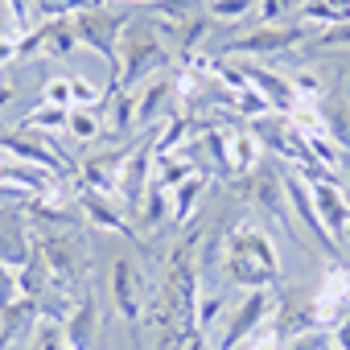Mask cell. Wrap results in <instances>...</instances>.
<instances>
[{
  "label": "cell",
  "instance_id": "obj_1",
  "mask_svg": "<svg viewBox=\"0 0 350 350\" xmlns=\"http://www.w3.org/2000/svg\"><path fill=\"white\" fill-rule=\"evenodd\" d=\"M223 276L235 288H276L280 280V256L268 231L256 223H231L223 235Z\"/></svg>",
  "mask_w": 350,
  "mask_h": 350
},
{
  "label": "cell",
  "instance_id": "obj_2",
  "mask_svg": "<svg viewBox=\"0 0 350 350\" xmlns=\"http://www.w3.org/2000/svg\"><path fill=\"white\" fill-rule=\"evenodd\" d=\"M173 62L165 38L148 25V21H128L124 38H120V91H132L136 83L161 75Z\"/></svg>",
  "mask_w": 350,
  "mask_h": 350
},
{
  "label": "cell",
  "instance_id": "obj_3",
  "mask_svg": "<svg viewBox=\"0 0 350 350\" xmlns=\"http://www.w3.org/2000/svg\"><path fill=\"white\" fill-rule=\"evenodd\" d=\"M70 21H75L79 46H87L91 54H99V58L107 62V70H111L107 95H116V91H120V38H124V29H128V17L116 13L111 5H91V9L75 13Z\"/></svg>",
  "mask_w": 350,
  "mask_h": 350
},
{
  "label": "cell",
  "instance_id": "obj_4",
  "mask_svg": "<svg viewBox=\"0 0 350 350\" xmlns=\"http://www.w3.org/2000/svg\"><path fill=\"white\" fill-rule=\"evenodd\" d=\"M276 313V288H247L223 317V334L211 342L215 350H243L252 334H260Z\"/></svg>",
  "mask_w": 350,
  "mask_h": 350
},
{
  "label": "cell",
  "instance_id": "obj_5",
  "mask_svg": "<svg viewBox=\"0 0 350 350\" xmlns=\"http://www.w3.org/2000/svg\"><path fill=\"white\" fill-rule=\"evenodd\" d=\"M231 190L252 198L256 211H264L276 227H284L288 239H297V227H293V211H288V194H284V173L276 165H256L247 178H231Z\"/></svg>",
  "mask_w": 350,
  "mask_h": 350
},
{
  "label": "cell",
  "instance_id": "obj_6",
  "mask_svg": "<svg viewBox=\"0 0 350 350\" xmlns=\"http://www.w3.org/2000/svg\"><path fill=\"white\" fill-rule=\"evenodd\" d=\"M0 157H13V161H25V165H38L46 173L62 182H75L79 178V161L66 152V148H54L50 140H38V132H0Z\"/></svg>",
  "mask_w": 350,
  "mask_h": 350
},
{
  "label": "cell",
  "instance_id": "obj_7",
  "mask_svg": "<svg viewBox=\"0 0 350 350\" xmlns=\"http://www.w3.org/2000/svg\"><path fill=\"white\" fill-rule=\"evenodd\" d=\"M111 297H116L120 317L132 325V334H140V321H144V309L152 301V288H148V276H144L136 256H116L111 260Z\"/></svg>",
  "mask_w": 350,
  "mask_h": 350
},
{
  "label": "cell",
  "instance_id": "obj_8",
  "mask_svg": "<svg viewBox=\"0 0 350 350\" xmlns=\"http://www.w3.org/2000/svg\"><path fill=\"white\" fill-rule=\"evenodd\" d=\"M313 33H317V29H309V25H301V21L260 25V29L235 38V42L227 46V54H231V58H247V54H256V58H260V54H284V50H297V46L313 42Z\"/></svg>",
  "mask_w": 350,
  "mask_h": 350
},
{
  "label": "cell",
  "instance_id": "obj_9",
  "mask_svg": "<svg viewBox=\"0 0 350 350\" xmlns=\"http://www.w3.org/2000/svg\"><path fill=\"white\" fill-rule=\"evenodd\" d=\"M79 50V33L70 17H54V21H38L25 38H17V62L21 58H66Z\"/></svg>",
  "mask_w": 350,
  "mask_h": 350
},
{
  "label": "cell",
  "instance_id": "obj_10",
  "mask_svg": "<svg viewBox=\"0 0 350 350\" xmlns=\"http://www.w3.org/2000/svg\"><path fill=\"white\" fill-rule=\"evenodd\" d=\"M33 247L42 252L50 276H66V280H79L83 284V268L91 260L83 256L79 231H42V235H33Z\"/></svg>",
  "mask_w": 350,
  "mask_h": 350
},
{
  "label": "cell",
  "instance_id": "obj_11",
  "mask_svg": "<svg viewBox=\"0 0 350 350\" xmlns=\"http://www.w3.org/2000/svg\"><path fill=\"white\" fill-rule=\"evenodd\" d=\"M152 182V136L132 144L128 157H124V169H120V186H116V198L120 206L128 211V219L140 215V202H144V190Z\"/></svg>",
  "mask_w": 350,
  "mask_h": 350
},
{
  "label": "cell",
  "instance_id": "obj_12",
  "mask_svg": "<svg viewBox=\"0 0 350 350\" xmlns=\"http://www.w3.org/2000/svg\"><path fill=\"white\" fill-rule=\"evenodd\" d=\"M75 202H79L87 227H99V231H116V235H124V239H136V231H132L128 211L120 206V198L99 194V190H87V186H75Z\"/></svg>",
  "mask_w": 350,
  "mask_h": 350
},
{
  "label": "cell",
  "instance_id": "obj_13",
  "mask_svg": "<svg viewBox=\"0 0 350 350\" xmlns=\"http://www.w3.org/2000/svg\"><path fill=\"white\" fill-rule=\"evenodd\" d=\"M239 70H243V79L272 103V111H280V116H288L297 103H301V95H297V87H293V79L288 75H276V70H268V66H260V62H247V58H239L235 62Z\"/></svg>",
  "mask_w": 350,
  "mask_h": 350
},
{
  "label": "cell",
  "instance_id": "obj_14",
  "mask_svg": "<svg viewBox=\"0 0 350 350\" xmlns=\"http://www.w3.org/2000/svg\"><path fill=\"white\" fill-rule=\"evenodd\" d=\"M284 194H288V211H293V219H301L305 231L325 247V256H334V252H338V239L325 231V223H321V215H317V206H313V194H309V186L297 178V173H284Z\"/></svg>",
  "mask_w": 350,
  "mask_h": 350
},
{
  "label": "cell",
  "instance_id": "obj_15",
  "mask_svg": "<svg viewBox=\"0 0 350 350\" xmlns=\"http://www.w3.org/2000/svg\"><path fill=\"white\" fill-rule=\"evenodd\" d=\"M272 329L280 334V342H293L309 329H317V317H313V297H305L301 288H288L284 297H276V321Z\"/></svg>",
  "mask_w": 350,
  "mask_h": 350
},
{
  "label": "cell",
  "instance_id": "obj_16",
  "mask_svg": "<svg viewBox=\"0 0 350 350\" xmlns=\"http://www.w3.org/2000/svg\"><path fill=\"white\" fill-rule=\"evenodd\" d=\"M124 157H128V148H111V152H99V157L79 161V178H75V186H87V190H99V194H111V198H116Z\"/></svg>",
  "mask_w": 350,
  "mask_h": 350
},
{
  "label": "cell",
  "instance_id": "obj_17",
  "mask_svg": "<svg viewBox=\"0 0 350 350\" xmlns=\"http://www.w3.org/2000/svg\"><path fill=\"white\" fill-rule=\"evenodd\" d=\"M29 256H33V239L25 235L21 206H0V260L17 272Z\"/></svg>",
  "mask_w": 350,
  "mask_h": 350
},
{
  "label": "cell",
  "instance_id": "obj_18",
  "mask_svg": "<svg viewBox=\"0 0 350 350\" xmlns=\"http://www.w3.org/2000/svg\"><path fill=\"white\" fill-rule=\"evenodd\" d=\"M62 334H66V350H91L95 346V334H99V301H95L91 288L79 297V305L62 321Z\"/></svg>",
  "mask_w": 350,
  "mask_h": 350
},
{
  "label": "cell",
  "instance_id": "obj_19",
  "mask_svg": "<svg viewBox=\"0 0 350 350\" xmlns=\"http://www.w3.org/2000/svg\"><path fill=\"white\" fill-rule=\"evenodd\" d=\"M173 99H178V87H173V79H148V87L136 95V128L165 124Z\"/></svg>",
  "mask_w": 350,
  "mask_h": 350
},
{
  "label": "cell",
  "instance_id": "obj_20",
  "mask_svg": "<svg viewBox=\"0 0 350 350\" xmlns=\"http://www.w3.org/2000/svg\"><path fill=\"white\" fill-rule=\"evenodd\" d=\"M38 317H42L38 297H17L13 305L0 309V350H9L13 342H21V334H25V329H33V325H38Z\"/></svg>",
  "mask_w": 350,
  "mask_h": 350
},
{
  "label": "cell",
  "instance_id": "obj_21",
  "mask_svg": "<svg viewBox=\"0 0 350 350\" xmlns=\"http://www.w3.org/2000/svg\"><path fill=\"white\" fill-rule=\"evenodd\" d=\"M227 152H231V178H247V173L260 165L264 144L256 140V132H252V128L235 124V128H231V144H227Z\"/></svg>",
  "mask_w": 350,
  "mask_h": 350
},
{
  "label": "cell",
  "instance_id": "obj_22",
  "mask_svg": "<svg viewBox=\"0 0 350 350\" xmlns=\"http://www.w3.org/2000/svg\"><path fill=\"white\" fill-rule=\"evenodd\" d=\"M202 194H206V173H194V178L178 182L169 190V219L173 223H190L198 202H202Z\"/></svg>",
  "mask_w": 350,
  "mask_h": 350
},
{
  "label": "cell",
  "instance_id": "obj_23",
  "mask_svg": "<svg viewBox=\"0 0 350 350\" xmlns=\"http://www.w3.org/2000/svg\"><path fill=\"white\" fill-rule=\"evenodd\" d=\"M317 297L346 309L350 305V268H342L338 260H329L325 272H321V280H317Z\"/></svg>",
  "mask_w": 350,
  "mask_h": 350
},
{
  "label": "cell",
  "instance_id": "obj_24",
  "mask_svg": "<svg viewBox=\"0 0 350 350\" xmlns=\"http://www.w3.org/2000/svg\"><path fill=\"white\" fill-rule=\"evenodd\" d=\"M317 107H321V120H325L329 140L346 152V148H350V103H346V99H325V103H317Z\"/></svg>",
  "mask_w": 350,
  "mask_h": 350
},
{
  "label": "cell",
  "instance_id": "obj_25",
  "mask_svg": "<svg viewBox=\"0 0 350 350\" xmlns=\"http://www.w3.org/2000/svg\"><path fill=\"white\" fill-rule=\"evenodd\" d=\"M107 103H111V111H107L111 136L136 132V95H132V91H116V95H107Z\"/></svg>",
  "mask_w": 350,
  "mask_h": 350
},
{
  "label": "cell",
  "instance_id": "obj_26",
  "mask_svg": "<svg viewBox=\"0 0 350 350\" xmlns=\"http://www.w3.org/2000/svg\"><path fill=\"white\" fill-rule=\"evenodd\" d=\"M140 227H161L165 219H169V186L165 182H148V190H144V202H140Z\"/></svg>",
  "mask_w": 350,
  "mask_h": 350
},
{
  "label": "cell",
  "instance_id": "obj_27",
  "mask_svg": "<svg viewBox=\"0 0 350 350\" xmlns=\"http://www.w3.org/2000/svg\"><path fill=\"white\" fill-rule=\"evenodd\" d=\"M66 120H70V107H54V103H42V107H33L25 120H21V128L25 132H58V128H66Z\"/></svg>",
  "mask_w": 350,
  "mask_h": 350
},
{
  "label": "cell",
  "instance_id": "obj_28",
  "mask_svg": "<svg viewBox=\"0 0 350 350\" xmlns=\"http://www.w3.org/2000/svg\"><path fill=\"white\" fill-rule=\"evenodd\" d=\"M103 116H99V107H70V120H66V132L75 136V140H99L103 136Z\"/></svg>",
  "mask_w": 350,
  "mask_h": 350
},
{
  "label": "cell",
  "instance_id": "obj_29",
  "mask_svg": "<svg viewBox=\"0 0 350 350\" xmlns=\"http://www.w3.org/2000/svg\"><path fill=\"white\" fill-rule=\"evenodd\" d=\"M223 317H227V297H223V293H202V297H198V309H194V325L211 338Z\"/></svg>",
  "mask_w": 350,
  "mask_h": 350
},
{
  "label": "cell",
  "instance_id": "obj_30",
  "mask_svg": "<svg viewBox=\"0 0 350 350\" xmlns=\"http://www.w3.org/2000/svg\"><path fill=\"white\" fill-rule=\"evenodd\" d=\"M91 5L95 0H33V13H38V21H54V17H75Z\"/></svg>",
  "mask_w": 350,
  "mask_h": 350
},
{
  "label": "cell",
  "instance_id": "obj_31",
  "mask_svg": "<svg viewBox=\"0 0 350 350\" xmlns=\"http://www.w3.org/2000/svg\"><path fill=\"white\" fill-rule=\"evenodd\" d=\"M5 9H9V33H13V38H25V33L38 25L33 0H5Z\"/></svg>",
  "mask_w": 350,
  "mask_h": 350
},
{
  "label": "cell",
  "instance_id": "obj_32",
  "mask_svg": "<svg viewBox=\"0 0 350 350\" xmlns=\"http://www.w3.org/2000/svg\"><path fill=\"white\" fill-rule=\"evenodd\" d=\"M29 350H66V334H62V321H46V317H38Z\"/></svg>",
  "mask_w": 350,
  "mask_h": 350
},
{
  "label": "cell",
  "instance_id": "obj_33",
  "mask_svg": "<svg viewBox=\"0 0 350 350\" xmlns=\"http://www.w3.org/2000/svg\"><path fill=\"white\" fill-rule=\"evenodd\" d=\"M206 13L215 21H243L256 13V0H206Z\"/></svg>",
  "mask_w": 350,
  "mask_h": 350
},
{
  "label": "cell",
  "instance_id": "obj_34",
  "mask_svg": "<svg viewBox=\"0 0 350 350\" xmlns=\"http://www.w3.org/2000/svg\"><path fill=\"white\" fill-rule=\"evenodd\" d=\"M107 95L87 79V75H70V107H99Z\"/></svg>",
  "mask_w": 350,
  "mask_h": 350
},
{
  "label": "cell",
  "instance_id": "obj_35",
  "mask_svg": "<svg viewBox=\"0 0 350 350\" xmlns=\"http://www.w3.org/2000/svg\"><path fill=\"white\" fill-rule=\"evenodd\" d=\"M313 50H350V21L325 25L313 33Z\"/></svg>",
  "mask_w": 350,
  "mask_h": 350
},
{
  "label": "cell",
  "instance_id": "obj_36",
  "mask_svg": "<svg viewBox=\"0 0 350 350\" xmlns=\"http://www.w3.org/2000/svg\"><path fill=\"white\" fill-rule=\"evenodd\" d=\"M42 103L70 107V75H54V79H46V87H42Z\"/></svg>",
  "mask_w": 350,
  "mask_h": 350
},
{
  "label": "cell",
  "instance_id": "obj_37",
  "mask_svg": "<svg viewBox=\"0 0 350 350\" xmlns=\"http://www.w3.org/2000/svg\"><path fill=\"white\" fill-rule=\"evenodd\" d=\"M288 5H293V0H256V21L260 25H280Z\"/></svg>",
  "mask_w": 350,
  "mask_h": 350
},
{
  "label": "cell",
  "instance_id": "obj_38",
  "mask_svg": "<svg viewBox=\"0 0 350 350\" xmlns=\"http://www.w3.org/2000/svg\"><path fill=\"white\" fill-rule=\"evenodd\" d=\"M17 297H21V288H17V272H13L5 260H0V309L13 305Z\"/></svg>",
  "mask_w": 350,
  "mask_h": 350
},
{
  "label": "cell",
  "instance_id": "obj_39",
  "mask_svg": "<svg viewBox=\"0 0 350 350\" xmlns=\"http://www.w3.org/2000/svg\"><path fill=\"white\" fill-rule=\"evenodd\" d=\"M243 350H284V342H280V334L272 329V325H264L260 334H252L247 338V346Z\"/></svg>",
  "mask_w": 350,
  "mask_h": 350
},
{
  "label": "cell",
  "instance_id": "obj_40",
  "mask_svg": "<svg viewBox=\"0 0 350 350\" xmlns=\"http://www.w3.org/2000/svg\"><path fill=\"white\" fill-rule=\"evenodd\" d=\"M325 346H329V338H325L321 329H309V334H301V338L284 342V350H325Z\"/></svg>",
  "mask_w": 350,
  "mask_h": 350
},
{
  "label": "cell",
  "instance_id": "obj_41",
  "mask_svg": "<svg viewBox=\"0 0 350 350\" xmlns=\"http://www.w3.org/2000/svg\"><path fill=\"white\" fill-rule=\"evenodd\" d=\"M329 346H334V350H350V317H342V321L334 325V338H329Z\"/></svg>",
  "mask_w": 350,
  "mask_h": 350
},
{
  "label": "cell",
  "instance_id": "obj_42",
  "mask_svg": "<svg viewBox=\"0 0 350 350\" xmlns=\"http://www.w3.org/2000/svg\"><path fill=\"white\" fill-rule=\"evenodd\" d=\"M17 99V87H13V79H5V75H0V107H5V103H13Z\"/></svg>",
  "mask_w": 350,
  "mask_h": 350
},
{
  "label": "cell",
  "instance_id": "obj_43",
  "mask_svg": "<svg viewBox=\"0 0 350 350\" xmlns=\"http://www.w3.org/2000/svg\"><path fill=\"white\" fill-rule=\"evenodd\" d=\"M325 350H334V346H325Z\"/></svg>",
  "mask_w": 350,
  "mask_h": 350
}]
</instances>
